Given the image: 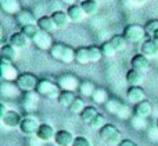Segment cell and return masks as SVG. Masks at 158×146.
Returning <instances> with one entry per match:
<instances>
[{
  "label": "cell",
  "instance_id": "e575fe53",
  "mask_svg": "<svg viewBox=\"0 0 158 146\" xmlns=\"http://www.w3.org/2000/svg\"><path fill=\"white\" fill-rule=\"evenodd\" d=\"M64 47H65V45H64V43H61V42H54L53 47L49 50V52H50V57H52L53 60L60 61L61 57H63Z\"/></svg>",
  "mask_w": 158,
  "mask_h": 146
},
{
  "label": "cell",
  "instance_id": "d4e9b609",
  "mask_svg": "<svg viewBox=\"0 0 158 146\" xmlns=\"http://www.w3.org/2000/svg\"><path fill=\"white\" fill-rule=\"evenodd\" d=\"M36 25H38V28L40 31H44V32H49V33H52L54 29H57L52 15H42L40 18H38Z\"/></svg>",
  "mask_w": 158,
  "mask_h": 146
},
{
  "label": "cell",
  "instance_id": "e0dca14e",
  "mask_svg": "<svg viewBox=\"0 0 158 146\" xmlns=\"http://www.w3.org/2000/svg\"><path fill=\"white\" fill-rule=\"evenodd\" d=\"M0 7L6 14H10L14 17L22 10L19 0H0Z\"/></svg>",
  "mask_w": 158,
  "mask_h": 146
},
{
  "label": "cell",
  "instance_id": "9c48e42d",
  "mask_svg": "<svg viewBox=\"0 0 158 146\" xmlns=\"http://www.w3.org/2000/svg\"><path fill=\"white\" fill-rule=\"evenodd\" d=\"M32 43L35 45V47H38L39 50H50L54 45V41H53L52 33L44 32V31H40L36 33V36L32 39Z\"/></svg>",
  "mask_w": 158,
  "mask_h": 146
},
{
  "label": "cell",
  "instance_id": "ac0fdd59",
  "mask_svg": "<svg viewBox=\"0 0 158 146\" xmlns=\"http://www.w3.org/2000/svg\"><path fill=\"white\" fill-rule=\"evenodd\" d=\"M29 39L27 38V36L24 35V33L19 31V32H14L10 35V38H8V43L11 45V46H14L15 49L21 50V49H25V47L29 45Z\"/></svg>",
  "mask_w": 158,
  "mask_h": 146
},
{
  "label": "cell",
  "instance_id": "f6af8a7d",
  "mask_svg": "<svg viewBox=\"0 0 158 146\" xmlns=\"http://www.w3.org/2000/svg\"><path fill=\"white\" fill-rule=\"evenodd\" d=\"M8 110H10V109L7 107V105H6L4 102H0V118H2L3 116H6Z\"/></svg>",
  "mask_w": 158,
  "mask_h": 146
},
{
  "label": "cell",
  "instance_id": "bcb514c9",
  "mask_svg": "<svg viewBox=\"0 0 158 146\" xmlns=\"http://www.w3.org/2000/svg\"><path fill=\"white\" fill-rule=\"evenodd\" d=\"M118 146H139L136 144V142L131 141V139H123V141H121V144Z\"/></svg>",
  "mask_w": 158,
  "mask_h": 146
},
{
  "label": "cell",
  "instance_id": "30bf717a",
  "mask_svg": "<svg viewBox=\"0 0 158 146\" xmlns=\"http://www.w3.org/2000/svg\"><path fill=\"white\" fill-rule=\"evenodd\" d=\"M0 95L4 99H18L22 96V91L18 88L15 82H7L2 81L0 84Z\"/></svg>",
  "mask_w": 158,
  "mask_h": 146
},
{
  "label": "cell",
  "instance_id": "ee69618b",
  "mask_svg": "<svg viewBox=\"0 0 158 146\" xmlns=\"http://www.w3.org/2000/svg\"><path fill=\"white\" fill-rule=\"evenodd\" d=\"M63 4H64V3L61 2V0H52V2H50V4H49V8H50V11H52V14L56 13V11H61Z\"/></svg>",
  "mask_w": 158,
  "mask_h": 146
},
{
  "label": "cell",
  "instance_id": "5bb4252c",
  "mask_svg": "<svg viewBox=\"0 0 158 146\" xmlns=\"http://www.w3.org/2000/svg\"><path fill=\"white\" fill-rule=\"evenodd\" d=\"M75 141V136L71 131L68 130H58L56 132L54 144L56 146H72Z\"/></svg>",
  "mask_w": 158,
  "mask_h": 146
},
{
  "label": "cell",
  "instance_id": "5b68a950",
  "mask_svg": "<svg viewBox=\"0 0 158 146\" xmlns=\"http://www.w3.org/2000/svg\"><path fill=\"white\" fill-rule=\"evenodd\" d=\"M39 127H40V121L38 120V117L33 116V114H25L22 117L19 131L25 136H36Z\"/></svg>",
  "mask_w": 158,
  "mask_h": 146
},
{
  "label": "cell",
  "instance_id": "484cf974",
  "mask_svg": "<svg viewBox=\"0 0 158 146\" xmlns=\"http://www.w3.org/2000/svg\"><path fill=\"white\" fill-rule=\"evenodd\" d=\"M96 88H97V86H96L92 81H82L78 91H79V93H81V96L92 97L93 93H94V91H96Z\"/></svg>",
  "mask_w": 158,
  "mask_h": 146
},
{
  "label": "cell",
  "instance_id": "681fc988",
  "mask_svg": "<svg viewBox=\"0 0 158 146\" xmlns=\"http://www.w3.org/2000/svg\"><path fill=\"white\" fill-rule=\"evenodd\" d=\"M132 2H135V3H139V4H142V3H146L147 0H132Z\"/></svg>",
  "mask_w": 158,
  "mask_h": 146
},
{
  "label": "cell",
  "instance_id": "6da1fadb",
  "mask_svg": "<svg viewBox=\"0 0 158 146\" xmlns=\"http://www.w3.org/2000/svg\"><path fill=\"white\" fill-rule=\"evenodd\" d=\"M36 92L40 96L46 97V99L54 100V99H58V96L61 93V89L56 81L50 79V78H42V79H39V84L36 86Z\"/></svg>",
  "mask_w": 158,
  "mask_h": 146
},
{
  "label": "cell",
  "instance_id": "603a6c76",
  "mask_svg": "<svg viewBox=\"0 0 158 146\" xmlns=\"http://www.w3.org/2000/svg\"><path fill=\"white\" fill-rule=\"evenodd\" d=\"M0 56H2L3 60H7V61H14L18 58V49H15L14 46H11L10 43H4L0 49Z\"/></svg>",
  "mask_w": 158,
  "mask_h": 146
},
{
  "label": "cell",
  "instance_id": "4fadbf2b",
  "mask_svg": "<svg viewBox=\"0 0 158 146\" xmlns=\"http://www.w3.org/2000/svg\"><path fill=\"white\" fill-rule=\"evenodd\" d=\"M0 121L3 122V125H6L7 128H19L22 121V116L15 110H8L6 116H3L0 118Z\"/></svg>",
  "mask_w": 158,
  "mask_h": 146
},
{
  "label": "cell",
  "instance_id": "8d00e7d4",
  "mask_svg": "<svg viewBox=\"0 0 158 146\" xmlns=\"http://www.w3.org/2000/svg\"><path fill=\"white\" fill-rule=\"evenodd\" d=\"M101 49V53H103V57H107V58H112L115 57V54H117V50L114 49V46L111 45V42H104L103 45L100 46Z\"/></svg>",
  "mask_w": 158,
  "mask_h": 146
},
{
  "label": "cell",
  "instance_id": "b9f144b4",
  "mask_svg": "<svg viewBox=\"0 0 158 146\" xmlns=\"http://www.w3.org/2000/svg\"><path fill=\"white\" fill-rule=\"evenodd\" d=\"M132 116H133V110H132L129 106H126V105H122L119 113L117 114L118 118H122V120H131Z\"/></svg>",
  "mask_w": 158,
  "mask_h": 146
},
{
  "label": "cell",
  "instance_id": "9a60e30c",
  "mask_svg": "<svg viewBox=\"0 0 158 146\" xmlns=\"http://www.w3.org/2000/svg\"><path fill=\"white\" fill-rule=\"evenodd\" d=\"M126 99L129 100L133 105L146 100V92L142 86H129L128 91H126Z\"/></svg>",
  "mask_w": 158,
  "mask_h": 146
},
{
  "label": "cell",
  "instance_id": "74e56055",
  "mask_svg": "<svg viewBox=\"0 0 158 146\" xmlns=\"http://www.w3.org/2000/svg\"><path fill=\"white\" fill-rule=\"evenodd\" d=\"M21 32L24 33L25 36H27L28 39H29L31 42H32V39L36 36V33L39 32V28L36 24H31V25H25V27L21 28Z\"/></svg>",
  "mask_w": 158,
  "mask_h": 146
},
{
  "label": "cell",
  "instance_id": "2e32d148",
  "mask_svg": "<svg viewBox=\"0 0 158 146\" xmlns=\"http://www.w3.org/2000/svg\"><path fill=\"white\" fill-rule=\"evenodd\" d=\"M15 22L19 27H25V25H31V24H36L38 19L35 18V14L28 8H22L18 14L15 15Z\"/></svg>",
  "mask_w": 158,
  "mask_h": 146
},
{
  "label": "cell",
  "instance_id": "4dcf8cb0",
  "mask_svg": "<svg viewBox=\"0 0 158 146\" xmlns=\"http://www.w3.org/2000/svg\"><path fill=\"white\" fill-rule=\"evenodd\" d=\"M122 105H123V103L121 102V100L115 99V97H110L108 102L104 105V107H106V110L108 111L110 114H114V116H117V114L119 113V110H121V107H122Z\"/></svg>",
  "mask_w": 158,
  "mask_h": 146
},
{
  "label": "cell",
  "instance_id": "f546056e",
  "mask_svg": "<svg viewBox=\"0 0 158 146\" xmlns=\"http://www.w3.org/2000/svg\"><path fill=\"white\" fill-rule=\"evenodd\" d=\"M110 42H111V45L114 46V49L117 50V53L123 52V50L126 49V46H128V43H129L123 35H114L111 39H110Z\"/></svg>",
  "mask_w": 158,
  "mask_h": 146
},
{
  "label": "cell",
  "instance_id": "7bdbcfd3",
  "mask_svg": "<svg viewBox=\"0 0 158 146\" xmlns=\"http://www.w3.org/2000/svg\"><path fill=\"white\" fill-rule=\"evenodd\" d=\"M72 146H93L92 142L89 141L87 138H85V136H75V141Z\"/></svg>",
  "mask_w": 158,
  "mask_h": 146
},
{
  "label": "cell",
  "instance_id": "60d3db41",
  "mask_svg": "<svg viewBox=\"0 0 158 146\" xmlns=\"http://www.w3.org/2000/svg\"><path fill=\"white\" fill-rule=\"evenodd\" d=\"M144 29L147 35L153 36L156 33V31H158V19H148L144 24Z\"/></svg>",
  "mask_w": 158,
  "mask_h": 146
},
{
  "label": "cell",
  "instance_id": "7a4b0ae2",
  "mask_svg": "<svg viewBox=\"0 0 158 146\" xmlns=\"http://www.w3.org/2000/svg\"><path fill=\"white\" fill-rule=\"evenodd\" d=\"M19 105L22 107V111L25 114H33L39 107V102H40V95L36 91L31 92H22V96L19 97Z\"/></svg>",
  "mask_w": 158,
  "mask_h": 146
},
{
  "label": "cell",
  "instance_id": "44dd1931",
  "mask_svg": "<svg viewBox=\"0 0 158 146\" xmlns=\"http://www.w3.org/2000/svg\"><path fill=\"white\" fill-rule=\"evenodd\" d=\"M67 14H68L69 19H71V22H81L85 19V17H87L86 14H85L83 8H82L81 3H77V4L74 6H69L68 8H67Z\"/></svg>",
  "mask_w": 158,
  "mask_h": 146
},
{
  "label": "cell",
  "instance_id": "816d5d0a",
  "mask_svg": "<svg viewBox=\"0 0 158 146\" xmlns=\"http://www.w3.org/2000/svg\"><path fill=\"white\" fill-rule=\"evenodd\" d=\"M157 128H158V120H157Z\"/></svg>",
  "mask_w": 158,
  "mask_h": 146
},
{
  "label": "cell",
  "instance_id": "cb8c5ba5",
  "mask_svg": "<svg viewBox=\"0 0 158 146\" xmlns=\"http://www.w3.org/2000/svg\"><path fill=\"white\" fill-rule=\"evenodd\" d=\"M52 18H53V21H54L56 28H57V29H64V28H67L69 25V22H71L68 14H67L65 11H63V10L53 13Z\"/></svg>",
  "mask_w": 158,
  "mask_h": 146
},
{
  "label": "cell",
  "instance_id": "c3c4849f",
  "mask_svg": "<svg viewBox=\"0 0 158 146\" xmlns=\"http://www.w3.org/2000/svg\"><path fill=\"white\" fill-rule=\"evenodd\" d=\"M151 38H153V39H154V41H156V42H157V43H158V31H156V33H154V35H153V36H151Z\"/></svg>",
  "mask_w": 158,
  "mask_h": 146
},
{
  "label": "cell",
  "instance_id": "7dc6e473",
  "mask_svg": "<svg viewBox=\"0 0 158 146\" xmlns=\"http://www.w3.org/2000/svg\"><path fill=\"white\" fill-rule=\"evenodd\" d=\"M61 2H63L65 6H68V7H69V6H74V4H77V2H78V0H61Z\"/></svg>",
  "mask_w": 158,
  "mask_h": 146
},
{
  "label": "cell",
  "instance_id": "ab89813d",
  "mask_svg": "<svg viewBox=\"0 0 158 146\" xmlns=\"http://www.w3.org/2000/svg\"><path fill=\"white\" fill-rule=\"evenodd\" d=\"M107 124V121H106V117L103 116V114H100L98 113L97 116L94 117V118L92 120V122H90V128H93V130H97V131H100L101 128L104 127V125Z\"/></svg>",
  "mask_w": 158,
  "mask_h": 146
},
{
  "label": "cell",
  "instance_id": "7c38bea8",
  "mask_svg": "<svg viewBox=\"0 0 158 146\" xmlns=\"http://www.w3.org/2000/svg\"><path fill=\"white\" fill-rule=\"evenodd\" d=\"M140 53L150 60L158 54V43L153 38H147L140 43Z\"/></svg>",
  "mask_w": 158,
  "mask_h": 146
},
{
  "label": "cell",
  "instance_id": "277c9868",
  "mask_svg": "<svg viewBox=\"0 0 158 146\" xmlns=\"http://www.w3.org/2000/svg\"><path fill=\"white\" fill-rule=\"evenodd\" d=\"M122 35L129 43H142L147 33H146L144 27H142L140 24H129L123 28Z\"/></svg>",
  "mask_w": 158,
  "mask_h": 146
},
{
  "label": "cell",
  "instance_id": "3957f363",
  "mask_svg": "<svg viewBox=\"0 0 158 146\" xmlns=\"http://www.w3.org/2000/svg\"><path fill=\"white\" fill-rule=\"evenodd\" d=\"M98 135H100V139L104 144L110 146H118L121 144V141H122L121 131L112 124H106L98 131Z\"/></svg>",
  "mask_w": 158,
  "mask_h": 146
},
{
  "label": "cell",
  "instance_id": "7402d4cb",
  "mask_svg": "<svg viewBox=\"0 0 158 146\" xmlns=\"http://www.w3.org/2000/svg\"><path fill=\"white\" fill-rule=\"evenodd\" d=\"M151 113H153V106H151V103L148 102V100H143V102L135 105V107H133V114L135 116L143 117V118L150 117Z\"/></svg>",
  "mask_w": 158,
  "mask_h": 146
},
{
  "label": "cell",
  "instance_id": "f1b7e54d",
  "mask_svg": "<svg viewBox=\"0 0 158 146\" xmlns=\"http://www.w3.org/2000/svg\"><path fill=\"white\" fill-rule=\"evenodd\" d=\"M129 125H131L132 130L135 131H143L147 128V118H143V117L139 116H132L131 120H129Z\"/></svg>",
  "mask_w": 158,
  "mask_h": 146
},
{
  "label": "cell",
  "instance_id": "8fae6325",
  "mask_svg": "<svg viewBox=\"0 0 158 146\" xmlns=\"http://www.w3.org/2000/svg\"><path fill=\"white\" fill-rule=\"evenodd\" d=\"M56 132H57V131H56L52 125L43 122V124H40V127H39L36 138H38L39 141H42V144H49V142H52V141L54 142Z\"/></svg>",
  "mask_w": 158,
  "mask_h": 146
},
{
  "label": "cell",
  "instance_id": "52a82bcc",
  "mask_svg": "<svg viewBox=\"0 0 158 146\" xmlns=\"http://www.w3.org/2000/svg\"><path fill=\"white\" fill-rule=\"evenodd\" d=\"M56 82L58 84L61 91H69V92H75L79 89V85H81V81L78 79L77 75L74 74H61L60 77L56 79Z\"/></svg>",
  "mask_w": 158,
  "mask_h": 146
},
{
  "label": "cell",
  "instance_id": "8992f818",
  "mask_svg": "<svg viewBox=\"0 0 158 146\" xmlns=\"http://www.w3.org/2000/svg\"><path fill=\"white\" fill-rule=\"evenodd\" d=\"M0 77H2L3 81L15 82L19 77V72L17 70V67L14 66V63L0 58Z\"/></svg>",
  "mask_w": 158,
  "mask_h": 146
},
{
  "label": "cell",
  "instance_id": "d590c367",
  "mask_svg": "<svg viewBox=\"0 0 158 146\" xmlns=\"http://www.w3.org/2000/svg\"><path fill=\"white\" fill-rule=\"evenodd\" d=\"M68 109H69V111H71L72 114H79V116H81V113L85 110V109H86L85 100L82 99V97H78V96H77V99L72 102V105L69 106Z\"/></svg>",
  "mask_w": 158,
  "mask_h": 146
},
{
  "label": "cell",
  "instance_id": "836d02e7",
  "mask_svg": "<svg viewBox=\"0 0 158 146\" xmlns=\"http://www.w3.org/2000/svg\"><path fill=\"white\" fill-rule=\"evenodd\" d=\"M97 114H98V111L96 107H93V106H86V109L81 113V118H82V121H85L86 124H90L92 120L94 118Z\"/></svg>",
  "mask_w": 158,
  "mask_h": 146
},
{
  "label": "cell",
  "instance_id": "d6a6232c",
  "mask_svg": "<svg viewBox=\"0 0 158 146\" xmlns=\"http://www.w3.org/2000/svg\"><path fill=\"white\" fill-rule=\"evenodd\" d=\"M81 6H82V8H83L85 14H86L87 17L94 15V14L98 11V3L96 2V0H85V2L81 3Z\"/></svg>",
  "mask_w": 158,
  "mask_h": 146
},
{
  "label": "cell",
  "instance_id": "ffe728a7",
  "mask_svg": "<svg viewBox=\"0 0 158 146\" xmlns=\"http://www.w3.org/2000/svg\"><path fill=\"white\" fill-rule=\"evenodd\" d=\"M143 82H144V72L135 68H131L126 72V84L129 86H142Z\"/></svg>",
  "mask_w": 158,
  "mask_h": 146
},
{
  "label": "cell",
  "instance_id": "1f68e13d",
  "mask_svg": "<svg viewBox=\"0 0 158 146\" xmlns=\"http://www.w3.org/2000/svg\"><path fill=\"white\" fill-rule=\"evenodd\" d=\"M75 61L78 64H89L90 63V57H89V50L87 47H78L77 52H75Z\"/></svg>",
  "mask_w": 158,
  "mask_h": 146
},
{
  "label": "cell",
  "instance_id": "ba28073f",
  "mask_svg": "<svg viewBox=\"0 0 158 146\" xmlns=\"http://www.w3.org/2000/svg\"><path fill=\"white\" fill-rule=\"evenodd\" d=\"M15 84L18 85V88L22 92H31V91H36V86L39 84V79L35 74H31V72H24V74H19L18 79L15 81Z\"/></svg>",
  "mask_w": 158,
  "mask_h": 146
},
{
  "label": "cell",
  "instance_id": "d6986e66",
  "mask_svg": "<svg viewBox=\"0 0 158 146\" xmlns=\"http://www.w3.org/2000/svg\"><path fill=\"white\" fill-rule=\"evenodd\" d=\"M131 67L135 70H139L142 72H146L150 68V60L146 56H143L142 53H139V54H135L131 58Z\"/></svg>",
  "mask_w": 158,
  "mask_h": 146
},
{
  "label": "cell",
  "instance_id": "83f0119b",
  "mask_svg": "<svg viewBox=\"0 0 158 146\" xmlns=\"http://www.w3.org/2000/svg\"><path fill=\"white\" fill-rule=\"evenodd\" d=\"M75 99H77V96H75V92L61 91V93H60V96H58L57 102H58V105L63 106V107H69Z\"/></svg>",
  "mask_w": 158,
  "mask_h": 146
},
{
  "label": "cell",
  "instance_id": "4316f807",
  "mask_svg": "<svg viewBox=\"0 0 158 146\" xmlns=\"http://www.w3.org/2000/svg\"><path fill=\"white\" fill-rule=\"evenodd\" d=\"M108 99H110V95L107 92V89H104V88H96L94 93L92 96V100L96 105H103V106L108 102Z\"/></svg>",
  "mask_w": 158,
  "mask_h": 146
},
{
  "label": "cell",
  "instance_id": "f35d334b",
  "mask_svg": "<svg viewBox=\"0 0 158 146\" xmlns=\"http://www.w3.org/2000/svg\"><path fill=\"white\" fill-rule=\"evenodd\" d=\"M87 50H89V57H90V63H97V61H100V58L103 57V53H101V49L97 46H94V45H92V46L87 47Z\"/></svg>",
  "mask_w": 158,
  "mask_h": 146
},
{
  "label": "cell",
  "instance_id": "f907efd6",
  "mask_svg": "<svg viewBox=\"0 0 158 146\" xmlns=\"http://www.w3.org/2000/svg\"><path fill=\"white\" fill-rule=\"evenodd\" d=\"M78 2H81V3H82V2H85V0H78Z\"/></svg>",
  "mask_w": 158,
  "mask_h": 146
}]
</instances>
